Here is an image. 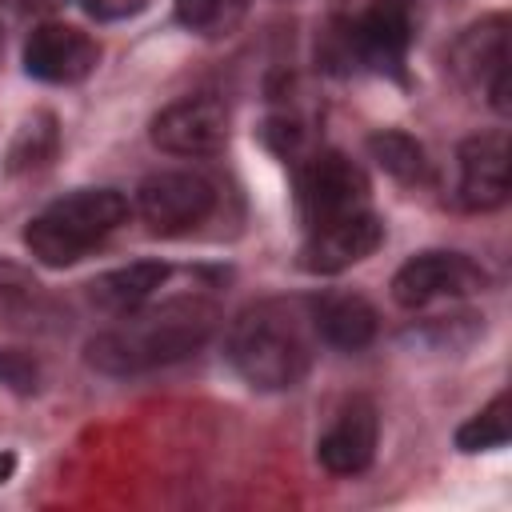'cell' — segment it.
<instances>
[{
  "label": "cell",
  "mask_w": 512,
  "mask_h": 512,
  "mask_svg": "<svg viewBox=\"0 0 512 512\" xmlns=\"http://www.w3.org/2000/svg\"><path fill=\"white\" fill-rule=\"evenodd\" d=\"M380 240H384L380 216L372 208H360V212L312 224L304 236V248H300V264L316 276H332V272H344V268L360 264L364 256H372L380 248Z\"/></svg>",
  "instance_id": "30bf717a"
},
{
  "label": "cell",
  "mask_w": 512,
  "mask_h": 512,
  "mask_svg": "<svg viewBox=\"0 0 512 512\" xmlns=\"http://www.w3.org/2000/svg\"><path fill=\"white\" fill-rule=\"evenodd\" d=\"M228 140V108L212 96H184L156 112L152 144L168 156H212Z\"/></svg>",
  "instance_id": "8fae6325"
},
{
  "label": "cell",
  "mask_w": 512,
  "mask_h": 512,
  "mask_svg": "<svg viewBox=\"0 0 512 512\" xmlns=\"http://www.w3.org/2000/svg\"><path fill=\"white\" fill-rule=\"evenodd\" d=\"M96 60H100L96 40L60 20L36 24L24 44V68L44 84H76L96 68Z\"/></svg>",
  "instance_id": "7c38bea8"
},
{
  "label": "cell",
  "mask_w": 512,
  "mask_h": 512,
  "mask_svg": "<svg viewBox=\"0 0 512 512\" xmlns=\"http://www.w3.org/2000/svg\"><path fill=\"white\" fill-rule=\"evenodd\" d=\"M60 336L52 296L16 264H0V384L32 392L40 364Z\"/></svg>",
  "instance_id": "3957f363"
},
{
  "label": "cell",
  "mask_w": 512,
  "mask_h": 512,
  "mask_svg": "<svg viewBox=\"0 0 512 512\" xmlns=\"http://www.w3.org/2000/svg\"><path fill=\"white\" fill-rule=\"evenodd\" d=\"M456 200L468 212H492L508 200V140H504V132H480L460 144Z\"/></svg>",
  "instance_id": "4fadbf2b"
},
{
  "label": "cell",
  "mask_w": 512,
  "mask_h": 512,
  "mask_svg": "<svg viewBox=\"0 0 512 512\" xmlns=\"http://www.w3.org/2000/svg\"><path fill=\"white\" fill-rule=\"evenodd\" d=\"M416 36V0H364L336 16L328 56L352 68L400 72Z\"/></svg>",
  "instance_id": "5b68a950"
},
{
  "label": "cell",
  "mask_w": 512,
  "mask_h": 512,
  "mask_svg": "<svg viewBox=\"0 0 512 512\" xmlns=\"http://www.w3.org/2000/svg\"><path fill=\"white\" fill-rule=\"evenodd\" d=\"M12 468H16V456H12V452H4V456H0V484L12 476Z\"/></svg>",
  "instance_id": "7402d4cb"
},
{
  "label": "cell",
  "mask_w": 512,
  "mask_h": 512,
  "mask_svg": "<svg viewBox=\"0 0 512 512\" xmlns=\"http://www.w3.org/2000/svg\"><path fill=\"white\" fill-rule=\"evenodd\" d=\"M76 4L96 20H124V16H136L140 8H148V0H76Z\"/></svg>",
  "instance_id": "44dd1931"
},
{
  "label": "cell",
  "mask_w": 512,
  "mask_h": 512,
  "mask_svg": "<svg viewBox=\"0 0 512 512\" xmlns=\"http://www.w3.org/2000/svg\"><path fill=\"white\" fill-rule=\"evenodd\" d=\"M120 320L124 324L92 336L88 344V364L104 376H136L192 356L212 336L216 308L196 296H180L164 300L160 308L144 304Z\"/></svg>",
  "instance_id": "6da1fadb"
},
{
  "label": "cell",
  "mask_w": 512,
  "mask_h": 512,
  "mask_svg": "<svg viewBox=\"0 0 512 512\" xmlns=\"http://www.w3.org/2000/svg\"><path fill=\"white\" fill-rule=\"evenodd\" d=\"M296 200L304 224H324L368 208V176L340 152H316L296 172Z\"/></svg>",
  "instance_id": "52a82bcc"
},
{
  "label": "cell",
  "mask_w": 512,
  "mask_h": 512,
  "mask_svg": "<svg viewBox=\"0 0 512 512\" xmlns=\"http://www.w3.org/2000/svg\"><path fill=\"white\" fill-rule=\"evenodd\" d=\"M448 68L468 92L508 112V16H484L464 28L448 52Z\"/></svg>",
  "instance_id": "8992f818"
},
{
  "label": "cell",
  "mask_w": 512,
  "mask_h": 512,
  "mask_svg": "<svg viewBox=\"0 0 512 512\" xmlns=\"http://www.w3.org/2000/svg\"><path fill=\"white\" fill-rule=\"evenodd\" d=\"M56 148V128H52V116H36L20 128L12 152H8V168L12 172H24V168H40Z\"/></svg>",
  "instance_id": "ffe728a7"
},
{
  "label": "cell",
  "mask_w": 512,
  "mask_h": 512,
  "mask_svg": "<svg viewBox=\"0 0 512 512\" xmlns=\"http://www.w3.org/2000/svg\"><path fill=\"white\" fill-rule=\"evenodd\" d=\"M512 404H508V392H500L488 408H480L468 424L456 428V448L460 452H488V448H504L508 436H512Z\"/></svg>",
  "instance_id": "ac0fdd59"
},
{
  "label": "cell",
  "mask_w": 512,
  "mask_h": 512,
  "mask_svg": "<svg viewBox=\"0 0 512 512\" xmlns=\"http://www.w3.org/2000/svg\"><path fill=\"white\" fill-rule=\"evenodd\" d=\"M312 328L332 348L356 352V348L372 344V336H376V308L356 292H336L312 308Z\"/></svg>",
  "instance_id": "2e32d148"
},
{
  "label": "cell",
  "mask_w": 512,
  "mask_h": 512,
  "mask_svg": "<svg viewBox=\"0 0 512 512\" xmlns=\"http://www.w3.org/2000/svg\"><path fill=\"white\" fill-rule=\"evenodd\" d=\"M312 312L292 300H260L228 328L232 368L260 392L296 388L312 368Z\"/></svg>",
  "instance_id": "7a4b0ae2"
},
{
  "label": "cell",
  "mask_w": 512,
  "mask_h": 512,
  "mask_svg": "<svg viewBox=\"0 0 512 512\" xmlns=\"http://www.w3.org/2000/svg\"><path fill=\"white\" fill-rule=\"evenodd\" d=\"M372 156L380 160L384 172H392L396 180H424L428 176V160H424V148L408 136V132H376L368 140Z\"/></svg>",
  "instance_id": "d6986e66"
},
{
  "label": "cell",
  "mask_w": 512,
  "mask_h": 512,
  "mask_svg": "<svg viewBox=\"0 0 512 512\" xmlns=\"http://www.w3.org/2000/svg\"><path fill=\"white\" fill-rule=\"evenodd\" d=\"M164 280H168V268L160 260H136V264H124V268L96 276L88 284V300L108 316H128V312L144 308L160 292Z\"/></svg>",
  "instance_id": "9a60e30c"
},
{
  "label": "cell",
  "mask_w": 512,
  "mask_h": 512,
  "mask_svg": "<svg viewBox=\"0 0 512 512\" xmlns=\"http://www.w3.org/2000/svg\"><path fill=\"white\" fill-rule=\"evenodd\" d=\"M376 436H380V420H376V404L368 396H352L336 420L328 424V432L316 444L320 464L332 476H356L372 464L376 456Z\"/></svg>",
  "instance_id": "5bb4252c"
},
{
  "label": "cell",
  "mask_w": 512,
  "mask_h": 512,
  "mask_svg": "<svg viewBox=\"0 0 512 512\" xmlns=\"http://www.w3.org/2000/svg\"><path fill=\"white\" fill-rule=\"evenodd\" d=\"M124 216L128 200L116 188H80L40 208L24 228V244L40 264L64 268L104 244L124 224Z\"/></svg>",
  "instance_id": "277c9868"
},
{
  "label": "cell",
  "mask_w": 512,
  "mask_h": 512,
  "mask_svg": "<svg viewBox=\"0 0 512 512\" xmlns=\"http://www.w3.org/2000/svg\"><path fill=\"white\" fill-rule=\"evenodd\" d=\"M216 204L212 184L200 172H184V168H168V172H152L140 188H136V212L152 232H188L196 228Z\"/></svg>",
  "instance_id": "9c48e42d"
},
{
  "label": "cell",
  "mask_w": 512,
  "mask_h": 512,
  "mask_svg": "<svg viewBox=\"0 0 512 512\" xmlns=\"http://www.w3.org/2000/svg\"><path fill=\"white\" fill-rule=\"evenodd\" d=\"M488 272L464 252H420L392 276V296L400 308H428L432 300L484 292Z\"/></svg>",
  "instance_id": "ba28073f"
},
{
  "label": "cell",
  "mask_w": 512,
  "mask_h": 512,
  "mask_svg": "<svg viewBox=\"0 0 512 512\" xmlns=\"http://www.w3.org/2000/svg\"><path fill=\"white\" fill-rule=\"evenodd\" d=\"M172 4H176V20L208 40L232 36L248 16V0H172Z\"/></svg>",
  "instance_id": "e0dca14e"
}]
</instances>
